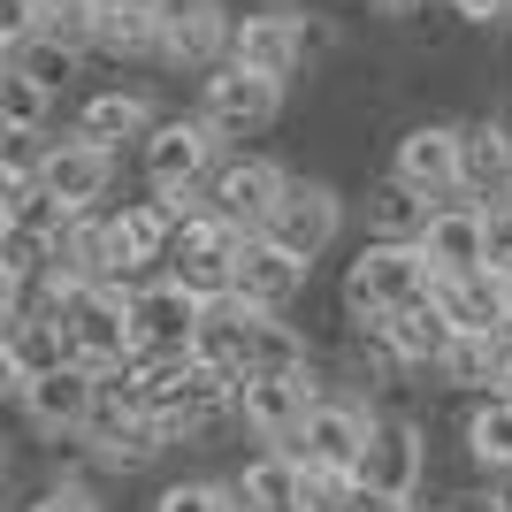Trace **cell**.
<instances>
[{
	"mask_svg": "<svg viewBox=\"0 0 512 512\" xmlns=\"http://www.w3.org/2000/svg\"><path fill=\"white\" fill-rule=\"evenodd\" d=\"M436 299V260L421 237H367L360 260L344 268V321L352 329H383L390 314Z\"/></svg>",
	"mask_w": 512,
	"mask_h": 512,
	"instance_id": "obj_1",
	"label": "cell"
},
{
	"mask_svg": "<svg viewBox=\"0 0 512 512\" xmlns=\"http://www.w3.org/2000/svg\"><path fill=\"white\" fill-rule=\"evenodd\" d=\"M130 383H138V406L169 421V436H199L207 421L237 413V375H230V367H214V360H199V352H176V360H130Z\"/></svg>",
	"mask_w": 512,
	"mask_h": 512,
	"instance_id": "obj_2",
	"label": "cell"
},
{
	"mask_svg": "<svg viewBox=\"0 0 512 512\" xmlns=\"http://www.w3.org/2000/svg\"><path fill=\"white\" fill-rule=\"evenodd\" d=\"M214 153H222V138L207 130V115H161V123L138 138V176H146V192L199 199V192H207V176L222 169Z\"/></svg>",
	"mask_w": 512,
	"mask_h": 512,
	"instance_id": "obj_3",
	"label": "cell"
},
{
	"mask_svg": "<svg viewBox=\"0 0 512 512\" xmlns=\"http://www.w3.org/2000/svg\"><path fill=\"white\" fill-rule=\"evenodd\" d=\"M321 46H329V23L314 8H253V16H237V39H230V62L260 69V77H299L314 62Z\"/></svg>",
	"mask_w": 512,
	"mask_h": 512,
	"instance_id": "obj_4",
	"label": "cell"
},
{
	"mask_svg": "<svg viewBox=\"0 0 512 512\" xmlns=\"http://www.w3.org/2000/svg\"><path fill=\"white\" fill-rule=\"evenodd\" d=\"M207 199V192H199ZM199 199H169V192H146V199H123V207L107 214V230H115V283H138V276H161L169 268V245L184 230V214Z\"/></svg>",
	"mask_w": 512,
	"mask_h": 512,
	"instance_id": "obj_5",
	"label": "cell"
},
{
	"mask_svg": "<svg viewBox=\"0 0 512 512\" xmlns=\"http://www.w3.org/2000/svg\"><path fill=\"white\" fill-rule=\"evenodd\" d=\"M199 314H207V299H199L184 276H138L130 283V329H138V360H176V352H192L199 344Z\"/></svg>",
	"mask_w": 512,
	"mask_h": 512,
	"instance_id": "obj_6",
	"label": "cell"
},
{
	"mask_svg": "<svg viewBox=\"0 0 512 512\" xmlns=\"http://www.w3.org/2000/svg\"><path fill=\"white\" fill-rule=\"evenodd\" d=\"M199 115H207V130L230 146V138H260V130L283 115V77H260V69L245 62H222L199 77Z\"/></svg>",
	"mask_w": 512,
	"mask_h": 512,
	"instance_id": "obj_7",
	"label": "cell"
},
{
	"mask_svg": "<svg viewBox=\"0 0 512 512\" xmlns=\"http://www.w3.org/2000/svg\"><path fill=\"white\" fill-rule=\"evenodd\" d=\"M245 237H253L245 222H230V214H214L207 199H199V207L184 214L176 245H169V276H184L199 299L230 291V283H237V253H245Z\"/></svg>",
	"mask_w": 512,
	"mask_h": 512,
	"instance_id": "obj_8",
	"label": "cell"
},
{
	"mask_svg": "<svg viewBox=\"0 0 512 512\" xmlns=\"http://www.w3.org/2000/svg\"><path fill=\"white\" fill-rule=\"evenodd\" d=\"M314 398H321L314 367H260V375H237V413L230 421H245L260 444H291L306 428V413H314Z\"/></svg>",
	"mask_w": 512,
	"mask_h": 512,
	"instance_id": "obj_9",
	"label": "cell"
},
{
	"mask_svg": "<svg viewBox=\"0 0 512 512\" xmlns=\"http://www.w3.org/2000/svg\"><path fill=\"white\" fill-rule=\"evenodd\" d=\"M428 482V436L406 421V413H375L367 428V451H360V490H375L383 505L406 512Z\"/></svg>",
	"mask_w": 512,
	"mask_h": 512,
	"instance_id": "obj_10",
	"label": "cell"
},
{
	"mask_svg": "<svg viewBox=\"0 0 512 512\" xmlns=\"http://www.w3.org/2000/svg\"><path fill=\"white\" fill-rule=\"evenodd\" d=\"M16 406H23V421L39 428L46 444H54V436H85L92 406H100V367H85V360L46 367V375H31V383L16 390Z\"/></svg>",
	"mask_w": 512,
	"mask_h": 512,
	"instance_id": "obj_11",
	"label": "cell"
},
{
	"mask_svg": "<svg viewBox=\"0 0 512 512\" xmlns=\"http://www.w3.org/2000/svg\"><path fill=\"white\" fill-rule=\"evenodd\" d=\"M230 39H237V16L222 0H169V8H161V54H153V62L207 77V69L230 62Z\"/></svg>",
	"mask_w": 512,
	"mask_h": 512,
	"instance_id": "obj_12",
	"label": "cell"
},
{
	"mask_svg": "<svg viewBox=\"0 0 512 512\" xmlns=\"http://www.w3.org/2000/svg\"><path fill=\"white\" fill-rule=\"evenodd\" d=\"M390 176H406L428 199H459L467 192V130L459 123H413L390 153Z\"/></svg>",
	"mask_w": 512,
	"mask_h": 512,
	"instance_id": "obj_13",
	"label": "cell"
},
{
	"mask_svg": "<svg viewBox=\"0 0 512 512\" xmlns=\"http://www.w3.org/2000/svg\"><path fill=\"white\" fill-rule=\"evenodd\" d=\"M39 176H46V192H54V199H69L77 214H92L107 199V184H115V146L85 138V130L46 138V146H39Z\"/></svg>",
	"mask_w": 512,
	"mask_h": 512,
	"instance_id": "obj_14",
	"label": "cell"
},
{
	"mask_svg": "<svg viewBox=\"0 0 512 512\" xmlns=\"http://www.w3.org/2000/svg\"><path fill=\"white\" fill-rule=\"evenodd\" d=\"M283 192H291V169L260 161V153H237V161H222L207 176V207L245 222V230H268V214L283 207Z\"/></svg>",
	"mask_w": 512,
	"mask_h": 512,
	"instance_id": "obj_15",
	"label": "cell"
},
{
	"mask_svg": "<svg viewBox=\"0 0 512 512\" xmlns=\"http://www.w3.org/2000/svg\"><path fill=\"white\" fill-rule=\"evenodd\" d=\"M428 260H436V276H467V268H490V199H436V214H428L421 230Z\"/></svg>",
	"mask_w": 512,
	"mask_h": 512,
	"instance_id": "obj_16",
	"label": "cell"
},
{
	"mask_svg": "<svg viewBox=\"0 0 512 512\" xmlns=\"http://www.w3.org/2000/svg\"><path fill=\"white\" fill-rule=\"evenodd\" d=\"M337 230H344V199L329 192V184H299V176H291V192H283V207L268 214L260 237H276L283 253H299V260H321L337 245Z\"/></svg>",
	"mask_w": 512,
	"mask_h": 512,
	"instance_id": "obj_17",
	"label": "cell"
},
{
	"mask_svg": "<svg viewBox=\"0 0 512 512\" xmlns=\"http://www.w3.org/2000/svg\"><path fill=\"white\" fill-rule=\"evenodd\" d=\"M367 428H375V413H367V406H352V398H314L306 428H299L283 451H299L306 467H352V474H360Z\"/></svg>",
	"mask_w": 512,
	"mask_h": 512,
	"instance_id": "obj_18",
	"label": "cell"
},
{
	"mask_svg": "<svg viewBox=\"0 0 512 512\" xmlns=\"http://www.w3.org/2000/svg\"><path fill=\"white\" fill-rule=\"evenodd\" d=\"M306 276H314V260H299V253H283L276 237H245V253H237V299H253V306H268V314H291L299 306V291H306Z\"/></svg>",
	"mask_w": 512,
	"mask_h": 512,
	"instance_id": "obj_19",
	"label": "cell"
},
{
	"mask_svg": "<svg viewBox=\"0 0 512 512\" xmlns=\"http://www.w3.org/2000/svg\"><path fill=\"white\" fill-rule=\"evenodd\" d=\"M62 360H77V352H69V329H62V314H54V306H31V314L0 321V367H8V398H16L31 375L62 367Z\"/></svg>",
	"mask_w": 512,
	"mask_h": 512,
	"instance_id": "obj_20",
	"label": "cell"
},
{
	"mask_svg": "<svg viewBox=\"0 0 512 512\" xmlns=\"http://www.w3.org/2000/svg\"><path fill=\"white\" fill-rule=\"evenodd\" d=\"M436 306L451 314V329L497 337V329H512V276H497V268H467V276H436Z\"/></svg>",
	"mask_w": 512,
	"mask_h": 512,
	"instance_id": "obj_21",
	"label": "cell"
},
{
	"mask_svg": "<svg viewBox=\"0 0 512 512\" xmlns=\"http://www.w3.org/2000/svg\"><path fill=\"white\" fill-rule=\"evenodd\" d=\"M161 8L169 0H92V54H115V62L161 54Z\"/></svg>",
	"mask_w": 512,
	"mask_h": 512,
	"instance_id": "obj_22",
	"label": "cell"
},
{
	"mask_svg": "<svg viewBox=\"0 0 512 512\" xmlns=\"http://www.w3.org/2000/svg\"><path fill=\"white\" fill-rule=\"evenodd\" d=\"M230 482H237V505L245 512H306V459L283 444L245 459V474H230Z\"/></svg>",
	"mask_w": 512,
	"mask_h": 512,
	"instance_id": "obj_23",
	"label": "cell"
},
{
	"mask_svg": "<svg viewBox=\"0 0 512 512\" xmlns=\"http://www.w3.org/2000/svg\"><path fill=\"white\" fill-rule=\"evenodd\" d=\"M367 337H383V344H390V360L413 375V367H436V360H444L459 329H451V314H444L436 299H421V306H406V314H390L383 329H367Z\"/></svg>",
	"mask_w": 512,
	"mask_h": 512,
	"instance_id": "obj_24",
	"label": "cell"
},
{
	"mask_svg": "<svg viewBox=\"0 0 512 512\" xmlns=\"http://www.w3.org/2000/svg\"><path fill=\"white\" fill-rule=\"evenodd\" d=\"M253 321H260V306L253 299H237V291H214L207 299V314H199V360H214V367H230V375H245V352H253Z\"/></svg>",
	"mask_w": 512,
	"mask_h": 512,
	"instance_id": "obj_25",
	"label": "cell"
},
{
	"mask_svg": "<svg viewBox=\"0 0 512 512\" xmlns=\"http://www.w3.org/2000/svg\"><path fill=\"white\" fill-rule=\"evenodd\" d=\"M153 123H161V115H153L146 92H92L85 115H77V130H85V138H100V146H115V153L138 146Z\"/></svg>",
	"mask_w": 512,
	"mask_h": 512,
	"instance_id": "obj_26",
	"label": "cell"
},
{
	"mask_svg": "<svg viewBox=\"0 0 512 512\" xmlns=\"http://www.w3.org/2000/svg\"><path fill=\"white\" fill-rule=\"evenodd\" d=\"M467 459L482 474H505L512 467V390H482L467 413Z\"/></svg>",
	"mask_w": 512,
	"mask_h": 512,
	"instance_id": "obj_27",
	"label": "cell"
},
{
	"mask_svg": "<svg viewBox=\"0 0 512 512\" xmlns=\"http://www.w3.org/2000/svg\"><path fill=\"white\" fill-rule=\"evenodd\" d=\"M436 375H444L451 390H497V383H505V329H497V337L459 329V337H451V352L436 360Z\"/></svg>",
	"mask_w": 512,
	"mask_h": 512,
	"instance_id": "obj_28",
	"label": "cell"
},
{
	"mask_svg": "<svg viewBox=\"0 0 512 512\" xmlns=\"http://www.w3.org/2000/svg\"><path fill=\"white\" fill-rule=\"evenodd\" d=\"M428 214H436L428 192H413L406 176H383V184L367 192V237H421Z\"/></svg>",
	"mask_w": 512,
	"mask_h": 512,
	"instance_id": "obj_29",
	"label": "cell"
},
{
	"mask_svg": "<svg viewBox=\"0 0 512 512\" xmlns=\"http://www.w3.org/2000/svg\"><path fill=\"white\" fill-rule=\"evenodd\" d=\"M46 107H54V85L46 77H31V69H0V123H8V138H39Z\"/></svg>",
	"mask_w": 512,
	"mask_h": 512,
	"instance_id": "obj_30",
	"label": "cell"
},
{
	"mask_svg": "<svg viewBox=\"0 0 512 512\" xmlns=\"http://www.w3.org/2000/svg\"><path fill=\"white\" fill-rule=\"evenodd\" d=\"M77 54H85V46L54 39V31H31L23 46H8V62L31 69V77H46V85H69V77H77Z\"/></svg>",
	"mask_w": 512,
	"mask_h": 512,
	"instance_id": "obj_31",
	"label": "cell"
},
{
	"mask_svg": "<svg viewBox=\"0 0 512 512\" xmlns=\"http://www.w3.org/2000/svg\"><path fill=\"white\" fill-rule=\"evenodd\" d=\"M153 512H245V505H237V482H169L153 497Z\"/></svg>",
	"mask_w": 512,
	"mask_h": 512,
	"instance_id": "obj_32",
	"label": "cell"
},
{
	"mask_svg": "<svg viewBox=\"0 0 512 512\" xmlns=\"http://www.w3.org/2000/svg\"><path fill=\"white\" fill-rule=\"evenodd\" d=\"M23 512H100V490H92V482H69V474H62V482H46V490L31 497Z\"/></svg>",
	"mask_w": 512,
	"mask_h": 512,
	"instance_id": "obj_33",
	"label": "cell"
},
{
	"mask_svg": "<svg viewBox=\"0 0 512 512\" xmlns=\"http://www.w3.org/2000/svg\"><path fill=\"white\" fill-rule=\"evenodd\" d=\"M31 31H46V0H0V46H23Z\"/></svg>",
	"mask_w": 512,
	"mask_h": 512,
	"instance_id": "obj_34",
	"label": "cell"
},
{
	"mask_svg": "<svg viewBox=\"0 0 512 512\" xmlns=\"http://www.w3.org/2000/svg\"><path fill=\"white\" fill-rule=\"evenodd\" d=\"M490 268L512 276V199H490Z\"/></svg>",
	"mask_w": 512,
	"mask_h": 512,
	"instance_id": "obj_35",
	"label": "cell"
},
{
	"mask_svg": "<svg viewBox=\"0 0 512 512\" xmlns=\"http://www.w3.org/2000/svg\"><path fill=\"white\" fill-rule=\"evenodd\" d=\"M444 512H505V497H497V482H490V490H467V497H451Z\"/></svg>",
	"mask_w": 512,
	"mask_h": 512,
	"instance_id": "obj_36",
	"label": "cell"
},
{
	"mask_svg": "<svg viewBox=\"0 0 512 512\" xmlns=\"http://www.w3.org/2000/svg\"><path fill=\"white\" fill-rule=\"evenodd\" d=\"M367 8H375V16H398V23H406V16H421L428 0H367Z\"/></svg>",
	"mask_w": 512,
	"mask_h": 512,
	"instance_id": "obj_37",
	"label": "cell"
},
{
	"mask_svg": "<svg viewBox=\"0 0 512 512\" xmlns=\"http://www.w3.org/2000/svg\"><path fill=\"white\" fill-rule=\"evenodd\" d=\"M490 130H497V138L512 146V100H497V107H490Z\"/></svg>",
	"mask_w": 512,
	"mask_h": 512,
	"instance_id": "obj_38",
	"label": "cell"
},
{
	"mask_svg": "<svg viewBox=\"0 0 512 512\" xmlns=\"http://www.w3.org/2000/svg\"><path fill=\"white\" fill-rule=\"evenodd\" d=\"M490 482H497V497H505V512H512V467H505V474H490Z\"/></svg>",
	"mask_w": 512,
	"mask_h": 512,
	"instance_id": "obj_39",
	"label": "cell"
}]
</instances>
